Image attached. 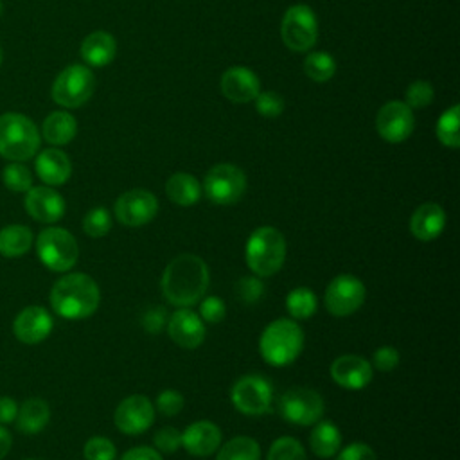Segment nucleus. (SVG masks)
<instances>
[{
  "mask_svg": "<svg viewBox=\"0 0 460 460\" xmlns=\"http://www.w3.org/2000/svg\"><path fill=\"white\" fill-rule=\"evenodd\" d=\"M208 282L210 273L207 262L194 253H181L165 266L162 293L176 307H192L207 293Z\"/></svg>",
  "mask_w": 460,
  "mask_h": 460,
  "instance_id": "nucleus-1",
  "label": "nucleus"
},
{
  "mask_svg": "<svg viewBox=\"0 0 460 460\" xmlns=\"http://www.w3.org/2000/svg\"><path fill=\"white\" fill-rule=\"evenodd\" d=\"M101 304L97 282L86 273H66L50 289L52 309L66 320L92 316Z\"/></svg>",
  "mask_w": 460,
  "mask_h": 460,
  "instance_id": "nucleus-2",
  "label": "nucleus"
},
{
  "mask_svg": "<svg viewBox=\"0 0 460 460\" xmlns=\"http://www.w3.org/2000/svg\"><path fill=\"white\" fill-rule=\"evenodd\" d=\"M304 349V331L289 318H279L266 325L259 340V350L266 363L286 367L293 363Z\"/></svg>",
  "mask_w": 460,
  "mask_h": 460,
  "instance_id": "nucleus-3",
  "label": "nucleus"
},
{
  "mask_svg": "<svg viewBox=\"0 0 460 460\" xmlns=\"http://www.w3.org/2000/svg\"><path fill=\"white\" fill-rule=\"evenodd\" d=\"M40 144V129L27 115L18 111L0 115V156L11 162H25L38 153Z\"/></svg>",
  "mask_w": 460,
  "mask_h": 460,
  "instance_id": "nucleus-4",
  "label": "nucleus"
},
{
  "mask_svg": "<svg viewBox=\"0 0 460 460\" xmlns=\"http://www.w3.org/2000/svg\"><path fill=\"white\" fill-rule=\"evenodd\" d=\"M286 237L273 226H259L246 241L244 259L248 268L261 279L275 275L286 261Z\"/></svg>",
  "mask_w": 460,
  "mask_h": 460,
  "instance_id": "nucleus-5",
  "label": "nucleus"
},
{
  "mask_svg": "<svg viewBox=\"0 0 460 460\" xmlns=\"http://www.w3.org/2000/svg\"><path fill=\"white\" fill-rule=\"evenodd\" d=\"M36 253L49 270L63 273L75 266L79 246L68 230L61 226H49L36 237Z\"/></svg>",
  "mask_w": 460,
  "mask_h": 460,
  "instance_id": "nucleus-6",
  "label": "nucleus"
},
{
  "mask_svg": "<svg viewBox=\"0 0 460 460\" xmlns=\"http://www.w3.org/2000/svg\"><path fill=\"white\" fill-rule=\"evenodd\" d=\"M95 90V77L84 65H68L52 83V99L63 108H79L86 104Z\"/></svg>",
  "mask_w": 460,
  "mask_h": 460,
  "instance_id": "nucleus-7",
  "label": "nucleus"
},
{
  "mask_svg": "<svg viewBox=\"0 0 460 460\" xmlns=\"http://www.w3.org/2000/svg\"><path fill=\"white\" fill-rule=\"evenodd\" d=\"M280 36L288 49L295 52L309 50L318 38V20L309 5H291L282 18Z\"/></svg>",
  "mask_w": 460,
  "mask_h": 460,
  "instance_id": "nucleus-8",
  "label": "nucleus"
},
{
  "mask_svg": "<svg viewBox=\"0 0 460 460\" xmlns=\"http://www.w3.org/2000/svg\"><path fill=\"white\" fill-rule=\"evenodd\" d=\"M203 190L216 205H234L246 190V174L234 164H217L207 172Z\"/></svg>",
  "mask_w": 460,
  "mask_h": 460,
  "instance_id": "nucleus-9",
  "label": "nucleus"
},
{
  "mask_svg": "<svg viewBox=\"0 0 460 460\" xmlns=\"http://www.w3.org/2000/svg\"><path fill=\"white\" fill-rule=\"evenodd\" d=\"M325 404L316 390L295 386L286 390L279 399L280 415L295 426L316 424L323 415Z\"/></svg>",
  "mask_w": 460,
  "mask_h": 460,
  "instance_id": "nucleus-10",
  "label": "nucleus"
},
{
  "mask_svg": "<svg viewBox=\"0 0 460 460\" xmlns=\"http://www.w3.org/2000/svg\"><path fill=\"white\" fill-rule=\"evenodd\" d=\"M367 296L365 284L349 273L334 277L325 288V307L334 316H349L356 313Z\"/></svg>",
  "mask_w": 460,
  "mask_h": 460,
  "instance_id": "nucleus-11",
  "label": "nucleus"
},
{
  "mask_svg": "<svg viewBox=\"0 0 460 460\" xmlns=\"http://www.w3.org/2000/svg\"><path fill=\"white\" fill-rule=\"evenodd\" d=\"M230 399L237 411L244 415H262L270 410L271 399H273V390L271 385L257 374H248L239 377L230 392Z\"/></svg>",
  "mask_w": 460,
  "mask_h": 460,
  "instance_id": "nucleus-12",
  "label": "nucleus"
},
{
  "mask_svg": "<svg viewBox=\"0 0 460 460\" xmlns=\"http://www.w3.org/2000/svg\"><path fill=\"white\" fill-rule=\"evenodd\" d=\"M158 214V199L151 190L131 189L115 201V216L124 226H142Z\"/></svg>",
  "mask_w": 460,
  "mask_h": 460,
  "instance_id": "nucleus-13",
  "label": "nucleus"
},
{
  "mask_svg": "<svg viewBox=\"0 0 460 460\" xmlns=\"http://www.w3.org/2000/svg\"><path fill=\"white\" fill-rule=\"evenodd\" d=\"M376 128L383 140L390 144L404 142L415 128L411 108L402 101H390L381 106L376 117Z\"/></svg>",
  "mask_w": 460,
  "mask_h": 460,
  "instance_id": "nucleus-14",
  "label": "nucleus"
},
{
  "mask_svg": "<svg viewBox=\"0 0 460 460\" xmlns=\"http://www.w3.org/2000/svg\"><path fill=\"white\" fill-rule=\"evenodd\" d=\"M113 420L124 435H140L151 428L155 420V406L146 395H129L119 402Z\"/></svg>",
  "mask_w": 460,
  "mask_h": 460,
  "instance_id": "nucleus-15",
  "label": "nucleus"
},
{
  "mask_svg": "<svg viewBox=\"0 0 460 460\" xmlns=\"http://www.w3.org/2000/svg\"><path fill=\"white\" fill-rule=\"evenodd\" d=\"M165 327L169 338L183 349H196L205 340V323L199 314L189 307H178L167 318Z\"/></svg>",
  "mask_w": 460,
  "mask_h": 460,
  "instance_id": "nucleus-16",
  "label": "nucleus"
},
{
  "mask_svg": "<svg viewBox=\"0 0 460 460\" xmlns=\"http://www.w3.org/2000/svg\"><path fill=\"white\" fill-rule=\"evenodd\" d=\"M54 327V320L50 313L41 305H27L22 309L14 322H13V332L14 336L27 345H36L43 341Z\"/></svg>",
  "mask_w": 460,
  "mask_h": 460,
  "instance_id": "nucleus-17",
  "label": "nucleus"
},
{
  "mask_svg": "<svg viewBox=\"0 0 460 460\" xmlns=\"http://www.w3.org/2000/svg\"><path fill=\"white\" fill-rule=\"evenodd\" d=\"M374 368L370 361L356 354H343L331 365L332 381L347 390H361L372 381Z\"/></svg>",
  "mask_w": 460,
  "mask_h": 460,
  "instance_id": "nucleus-18",
  "label": "nucleus"
},
{
  "mask_svg": "<svg viewBox=\"0 0 460 460\" xmlns=\"http://www.w3.org/2000/svg\"><path fill=\"white\" fill-rule=\"evenodd\" d=\"M25 210L40 223H56L65 214V199L49 185L31 187L25 194Z\"/></svg>",
  "mask_w": 460,
  "mask_h": 460,
  "instance_id": "nucleus-19",
  "label": "nucleus"
},
{
  "mask_svg": "<svg viewBox=\"0 0 460 460\" xmlns=\"http://www.w3.org/2000/svg\"><path fill=\"white\" fill-rule=\"evenodd\" d=\"M221 92L232 102H250L261 92V81L250 68L232 66L221 77Z\"/></svg>",
  "mask_w": 460,
  "mask_h": 460,
  "instance_id": "nucleus-20",
  "label": "nucleus"
},
{
  "mask_svg": "<svg viewBox=\"0 0 460 460\" xmlns=\"http://www.w3.org/2000/svg\"><path fill=\"white\" fill-rule=\"evenodd\" d=\"M221 429L210 420H196L181 433V446L194 456H210L221 446Z\"/></svg>",
  "mask_w": 460,
  "mask_h": 460,
  "instance_id": "nucleus-21",
  "label": "nucleus"
},
{
  "mask_svg": "<svg viewBox=\"0 0 460 460\" xmlns=\"http://www.w3.org/2000/svg\"><path fill=\"white\" fill-rule=\"evenodd\" d=\"M446 226V212L438 203L419 205L410 217V232L419 241L437 239Z\"/></svg>",
  "mask_w": 460,
  "mask_h": 460,
  "instance_id": "nucleus-22",
  "label": "nucleus"
},
{
  "mask_svg": "<svg viewBox=\"0 0 460 460\" xmlns=\"http://www.w3.org/2000/svg\"><path fill=\"white\" fill-rule=\"evenodd\" d=\"M36 174L49 187H58L68 181L72 174V164L65 151L58 147L43 149L36 156Z\"/></svg>",
  "mask_w": 460,
  "mask_h": 460,
  "instance_id": "nucleus-23",
  "label": "nucleus"
},
{
  "mask_svg": "<svg viewBox=\"0 0 460 460\" xmlns=\"http://www.w3.org/2000/svg\"><path fill=\"white\" fill-rule=\"evenodd\" d=\"M117 54V41L106 31L88 34L81 43V58L90 66H106Z\"/></svg>",
  "mask_w": 460,
  "mask_h": 460,
  "instance_id": "nucleus-24",
  "label": "nucleus"
},
{
  "mask_svg": "<svg viewBox=\"0 0 460 460\" xmlns=\"http://www.w3.org/2000/svg\"><path fill=\"white\" fill-rule=\"evenodd\" d=\"M50 419V408L49 404L40 399V397H31L18 406V415H16V428L22 433L34 435L40 433Z\"/></svg>",
  "mask_w": 460,
  "mask_h": 460,
  "instance_id": "nucleus-25",
  "label": "nucleus"
},
{
  "mask_svg": "<svg viewBox=\"0 0 460 460\" xmlns=\"http://www.w3.org/2000/svg\"><path fill=\"white\" fill-rule=\"evenodd\" d=\"M75 133H77V120L68 111L49 113L41 126L43 138L52 146H65L72 142Z\"/></svg>",
  "mask_w": 460,
  "mask_h": 460,
  "instance_id": "nucleus-26",
  "label": "nucleus"
},
{
  "mask_svg": "<svg viewBox=\"0 0 460 460\" xmlns=\"http://www.w3.org/2000/svg\"><path fill=\"white\" fill-rule=\"evenodd\" d=\"M311 449L320 458H331L341 449V433L332 420H318L309 435Z\"/></svg>",
  "mask_w": 460,
  "mask_h": 460,
  "instance_id": "nucleus-27",
  "label": "nucleus"
},
{
  "mask_svg": "<svg viewBox=\"0 0 460 460\" xmlns=\"http://www.w3.org/2000/svg\"><path fill=\"white\" fill-rule=\"evenodd\" d=\"M165 192L172 203L180 207H190L201 198V185L189 172H174L165 183Z\"/></svg>",
  "mask_w": 460,
  "mask_h": 460,
  "instance_id": "nucleus-28",
  "label": "nucleus"
},
{
  "mask_svg": "<svg viewBox=\"0 0 460 460\" xmlns=\"http://www.w3.org/2000/svg\"><path fill=\"white\" fill-rule=\"evenodd\" d=\"M34 235L25 225H7L0 230V255L20 257L32 246Z\"/></svg>",
  "mask_w": 460,
  "mask_h": 460,
  "instance_id": "nucleus-29",
  "label": "nucleus"
},
{
  "mask_svg": "<svg viewBox=\"0 0 460 460\" xmlns=\"http://www.w3.org/2000/svg\"><path fill=\"white\" fill-rule=\"evenodd\" d=\"M318 300L313 289L309 288H295L286 296V309L295 320H305L311 318L316 313Z\"/></svg>",
  "mask_w": 460,
  "mask_h": 460,
  "instance_id": "nucleus-30",
  "label": "nucleus"
},
{
  "mask_svg": "<svg viewBox=\"0 0 460 460\" xmlns=\"http://www.w3.org/2000/svg\"><path fill=\"white\" fill-rule=\"evenodd\" d=\"M216 460H261V446L252 437H234L217 453Z\"/></svg>",
  "mask_w": 460,
  "mask_h": 460,
  "instance_id": "nucleus-31",
  "label": "nucleus"
},
{
  "mask_svg": "<svg viewBox=\"0 0 460 460\" xmlns=\"http://www.w3.org/2000/svg\"><path fill=\"white\" fill-rule=\"evenodd\" d=\"M304 72L307 77H311L316 83H325L329 81L334 72H336V61L331 54L327 52H311L305 59H304Z\"/></svg>",
  "mask_w": 460,
  "mask_h": 460,
  "instance_id": "nucleus-32",
  "label": "nucleus"
},
{
  "mask_svg": "<svg viewBox=\"0 0 460 460\" xmlns=\"http://www.w3.org/2000/svg\"><path fill=\"white\" fill-rule=\"evenodd\" d=\"M458 117H460V108L458 104L451 106L449 110H446L438 122H437V138L440 140V144H444L446 147H453L456 149L460 146V131H458Z\"/></svg>",
  "mask_w": 460,
  "mask_h": 460,
  "instance_id": "nucleus-33",
  "label": "nucleus"
},
{
  "mask_svg": "<svg viewBox=\"0 0 460 460\" xmlns=\"http://www.w3.org/2000/svg\"><path fill=\"white\" fill-rule=\"evenodd\" d=\"M2 181L13 192H27L32 187V174L22 162H11L2 169Z\"/></svg>",
  "mask_w": 460,
  "mask_h": 460,
  "instance_id": "nucleus-34",
  "label": "nucleus"
},
{
  "mask_svg": "<svg viewBox=\"0 0 460 460\" xmlns=\"http://www.w3.org/2000/svg\"><path fill=\"white\" fill-rule=\"evenodd\" d=\"M266 460H307L302 444L293 437L277 438L268 451Z\"/></svg>",
  "mask_w": 460,
  "mask_h": 460,
  "instance_id": "nucleus-35",
  "label": "nucleus"
},
{
  "mask_svg": "<svg viewBox=\"0 0 460 460\" xmlns=\"http://www.w3.org/2000/svg\"><path fill=\"white\" fill-rule=\"evenodd\" d=\"M111 228V214L104 207H93L83 217V230L88 237H102Z\"/></svg>",
  "mask_w": 460,
  "mask_h": 460,
  "instance_id": "nucleus-36",
  "label": "nucleus"
},
{
  "mask_svg": "<svg viewBox=\"0 0 460 460\" xmlns=\"http://www.w3.org/2000/svg\"><path fill=\"white\" fill-rule=\"evenodd\" d=\"M83 456L84 460H115L117 447L110 438L95 435L86 440L83 447Z\"/></svg>",
  "mask_w": 460,
  "mask_h": 460,
  "instance_id": "nucleus-37",
  "label": "nucleus"
},
{
  "mask_svg": "<svg viewBox=\"0 0 460 460\" xmlns=\"http://www.w3.org/2000/svg\"><path fill=\"white\" fill-rule=\"evenodd\" d=\"M264 282L261 280V277H241L235 282V295L241 302L244 304H255L264 296Z\"/></svg>",
  "mask_w": 460,
  "mask_h": 460,
  "instance_id": "nucleus-38",
  "label": "nucleus"
},
{
  "mask_svg": "<svg viewBox=\"0 0 460 460\" xmlns=\"http://www.w3.org/2000/svg\"><path fill=\"white\" fill-rule=\"evenodd\" d=\"M253 102L257 113L266 119H275L284 111V99L277 92H259Z\"/></svg>",
  "mask_w": 460,
  "mask_h": 460,
  "instance_id": "nucleus-39",
  "label": "nucleus"
},
{
  "mask_svg": "<svg viewBox=\"0 0 460 460\" xmlns=\"http://www.w3.org/2000/svg\"><path fill=\"white\" fill-rule=\"evenodd\" d=\"M435 97V92H433V86L431 83L428 81H413L408 90H406V104L410 108H424L428 104H431Z\"/></svg>",
  "mask_w": 460,
  "mask_h": 460,
  "instance_id": "nucleus-40",
  "label": "nucleus"
},
{
  "mask_svg": "<svg viewBox=\"0 0 460 460\" xmlns=\"http://www.w3.org/2000/svg\"><path fill=\"white\" fill-rule=\"evenodd\" d=\"M199 318L207 323H219L226 316V305L219 296H205L199 300Z\"/></svg>",
  "mask_w": 460,
  "mask_h": 460,
  "instance_id": "nucleus-41",
  "label": "nucleus"
},
{
  "mask_svg": "<svg viewBox=\"0 0 460 460\" xmlns=\"http://www.w3.org/2000/svg\"><path fill=\"white\" fill-rule=\"evenodd\" d=\"M183 404H185L183 395L178 390H172V388H167V390L160 392L158 397H156V410L165 417L178 415L181 411Z\"/></svg>",
  "mask_w": 460,
  "mask_h": 460,
  "instance_id": "nucleus-42",
  "label": "nucleus"
},
{
  "mask_svg": "<svg viewBox=\"0 0 460 460\" xmlns=\"http://www.w3.org/2000/svg\"><path fill=\"white\" fill-rule=\"evenodd\" d=\"M153 442H155L156 451H162V453H176V451L181 447V433H180L176 428L165 426V428H160V429L155 433Z\"/></svg>",
  "mask_w": 460,
  "mask_h": 460,
  "instance_id": "nucleus-43",
  "label": "nucleus"
},
{
  "mask_svg": "<svg viewBox=\"0 0 460 460\" xmlns=\"http://www.w3.org/2000/svg\"><path fill=\"white\" fill-rule=\"evenodd\" d=\"M399 359H401V356L395 347L383 345L374 352L370 365H372V368H376L379 372H390L399 365Z\"/></svg>",
  "mask_w": 460,
  "mask_h": 460,
  "instance_id": "nucleus-44",
  "label": "nucleus"
},
{
  "mask_svg": "<svg viewBox=\"0 0 460 460\" xmlns=\"http://www.w3.org/2000/svg\"><path fill=\"white\" fill-rule=\"evenodd\" d=\"M167 318H169V316H167L165 307H162V305H153V307H149L147 311H144V314H142V327H144L147 332L156 334V332H160V331L165 327Z\"/></svg>",
  "mask_w": 460,
  "mask_h": 460,
  "instance_id": "nucleus-45",
  "label": "nucleus"
},
{
  "mask_svg": "<svg viewBox=\"0 0 460 460\" xmlns=\"http://www.w3.org/2000/svg\"><path fill=\"white\" fill-rule=\"evenodd\" d=\"M334 460H377L370 446L363 442H352L334 455Z\"/></svg>",
  "mask_w": 460,
  "mask_h": 460,
  "instance_id": "nucleus-46",
  "label": "nucleus"
},
{
  "mask_svg": "<svg viewBox=\"0 0 460 460\" xmlns=\"http://www.w3.org/2000/svg\"><path fill=\"white\" fill-rule=\"evenodd\" d=\"M120 460H164L162 455L155 449V447H149V446H137V447H131L128 449Z\"/></svg>",
  "mask_w": 460,
  "mask_h": 460,
  "instance_id": "nucleus-47",
  "label": "nucleus"
},
{
  "mask_svg": "<svg viewBox=\"0 0 460 460\" xmlns=\"http://www.w3.org/2000/svg\"><path fill=\"white\" fill-rule=\"evenodd\" d=\"M18 404L13 397L2 395L0 397V424H11L16 420Z\"/></svg>",
  "mask_w": 460,
  "mask_h": 460,
  "instance_id": "nucleus-48",
  "label": "nucleus"
},
{
  "mask_svg": "<svg viewBox=\"0 0 460 460\" xmlns=\"http://www.w3.org/2000/svg\"><path fill=\"white\" fill-rule=\"evenodd\" d=\"M11 444H13V438H11V433L0 426V460L9 453L11 449Z\"/></svg>",
  "mask_w": 460,
  "mask_h": 460,
  "instance_id": "nucleus-49",
  "label": "nucleus"
},
{
  "mask_svg": "<svg viewBox=\"0 0 460 460\" xmlns=\"http://www.w3.org/2000/svg\"><path fill=\"white\" fill-rule=\"evenodd\" d=\"M2 61H4V50H2V47H0V65H2Z\"/></svg>",
  "mask_w": 460,
  "mask_h": 460,
  "instance_id": "nucleus-50",
  "label": "nucleus"
},
{
  "mask_svg": "<svg viewBox=\"0 0 460 460\" xmlns=\"http://www.w3.org/2000/svg\"><path fill=\"white\" fill-rule=\"evenodd\" d=\"M2 13H4V4L0 2V16H2Z\"/></svg>",
  "mask_w": 460,
  "mask_h": 460,
  "instance_id": "nucleus-51",
  "label": "nucleus"
},
{
  "mask_svg": "<svg viewBox=\"0 0 460 460\" xmlns=\"http://www.w3.org/2000/svg\"><path fill=\"white\" fill-rule=\"evenodd\" d=\"M27 460H32V458H27Z\"/></svg>",
  "mask_w": 460,
  "mask_h": 460,
  "instance_id": "nucleus-52",
  "label": "nucleus"
}]
</instances>
